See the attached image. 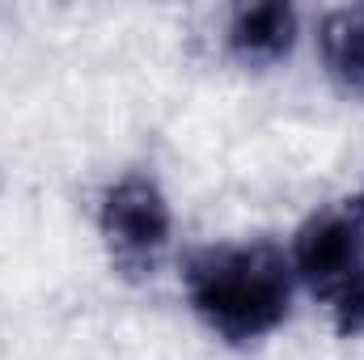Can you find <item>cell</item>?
<instances>
[{
  "instance_id": "1",
  "label": "cell",
  "mask_w": 364,
  "mask_h": 360,
  "mask_svg": "<svg viewBox=\"0 0 364 360\" xmlns=\"http://www.w3.org/2000/svg\"><path fill=\"white\" fill-rule=\"evenodd\" d=\"M292 263L275 242H216L182 259V288L195 318L229 348L284 327L292 309Z\"/></svg>"
},
{
  "instance_id": "5",
  "label": "cell",
  "mask_w": 364,
  "mask_h": 360,
  "mask_svg": "<svg viewBox=\"0 0 364 360\" xmlns=\"http://www.w3.org/2000/svg\"><path fill=\"white\" fill-rule=\"evenodd\" d=\"M318 51L339 90L364 93V4H348L322 17Z\"/></svg>"
},
{
  "instance_id": "7",
  "label": "cell",
  "mask_w": 364,
  "mask_h": 360,
  "mask_svg": "<svg viewBox=\"0 0 364 360\" xmlns=\"http://www.w3.org/2000/svg\"><path fill=\"white\" fill-rule=\"evenodd\" d=\"M360 199H364V191H360Z\"/></svg>"
},
{
  "instance_id": "6",
  "label": "cell",
  "mask_w": 364,
  "mask_h": 360,
  "mask_svg": "<svg viewBox=\"0 0 364 360\" xmlns=\"http://www.w3.org/2000/svg\"><path fill=\"white\" fill-rule=\"evenodd\" d=\"M326 309H331V327H335L339 339H360L364 335V284H356L352 292H343Z\"/></svg>"
},
{
  "instance_id": "2",
  "label": "cell",
  "mask_w": 364,
  "mask_h": 360,
  "mask_svg": "<svg viewBox=\"0 0 364 360\" xmlns=\"http://www.w3.org/2000/svg\"><path fill=\"white\" fill-rule=\"evenodd\" d=\"M97 233L110 268L127 280H153L174 233V212L153 174H123L102 191Z\"/></svg>"
},
{
  "instance_id": "3",
  "label": "cell",
  "mask_w": 364,
  "mask_h": 360,
  "mask_svg": "<svg viewBox=\"0 0 364 360\" xmlns=\"http://www.w3.org/2000/svg\"><path fill=\"white\" fill-rule=\"evenodd\" d=\"M292 275L322 301L335 305L364 284V199H343L314 212L292 238Z\"/></svg>"
},
{
  "instance_id": "4",
  "label": "cell",
  "mask_w": 364,
  "mask_h": 360,
  "mask_svg": "<svg viewBox=\"0 0 364 360\" xmlns=\"http://www.w3.org/2000/svg\"><path fill=\"white\" fill-rule=\"evenodd\" d=\"M225 47L242 68H272L288 60L296 47V9L284 0L237 9L225 30Z\"/></svg>"
}]
</instances>
